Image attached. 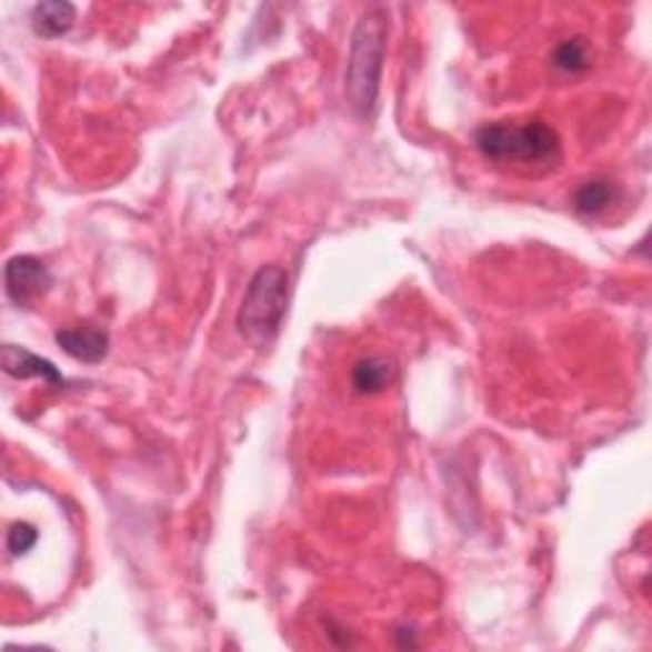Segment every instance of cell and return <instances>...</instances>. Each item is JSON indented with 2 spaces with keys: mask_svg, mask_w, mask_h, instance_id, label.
<instances>
[{
  "mask_svg": "<svg viewBox=\"0 0 652 652\" xmlns=\"http://www.w3.org/2000/svg\"><path fill=\"white\" fill-rule=\"evenodd\" d=\"M616 202V187L606 179H589L576 189L573 194V207H576L579 214L596 217L610 210Z\"/></svg>",
  "mask_w": 652,
  "mask_h": 652,
  "instance_id": "cell-9",
  "label": "cell"
},
{
  "mask_svg": "<svg viewBox=\"0 0 652 652\" xmlns=\"http://www.w3.org/2000/svg\"><path fill=\"white\" fill-rule=\"evenodd\" d=\"M74 6L64 3V0H51V3H39L31 13L33 31L43 39H57L72 29L74 23Z\"/></svg>",
  "mask_w": 652,
  "mask_h": 652,
  "instance_id": "cell-7",
  "label": "cell"
},
{
  "mask_svg": "<svg viewBox=\"0 0 652 652\" xmlns=\"http://www.w3.org/2000/svg\"><path fill=\"white\" fill-rule=\"evenodd\" d=\"M39 541V530L31 523H16L8 530V551L11 555H26Z\"/></svg>",
  "mask_w": 652,
  "mask_h": 652,
  "instance_id": "cell-11",
  "label": "cell"
},
{
  "mask_svg": "<svg viewBox=\"0 0 652 652\" xmlns=\"http://www.w3.org/2000/svg\"><path fill=\"white\" fill-rule=\"evenodd\" d=\"M553 64L555 69L569 74H581L591 67V51L584 39H566L559 43L553 51Z\"/></svg>",
  "mask_w": 652,
  "mask_h": 652,
  "instance_id": "cell-10",
  "label": "cell"
},
{
  "mask_svg": "<svg viewBox=\"0 0 652 652\" xmlns=\"http://www.w3.org/2000/svg\"><path fill=\"white\" fill-rule=\"evenodd\" d=\"M285 309H289V273L278 265H263L250 278L242 299L238 329L242 339L255 350H265L281 334Z\"/></svg>",
  "mask_w": 652,
  "mask_h": 652,
  "instance_id": "cell-3",
  "label": "cell"
},
{
  "mask_svg": "<svg viewBox=\"0 0 652 652\" xmlns=\"http://www.w3.org/2000/svg\"><path fill=\"white\" fill-rule=\"evenodd\" d=\"M395 380V364L385 358L360 360L352 370V385L362 395L382 393Z\"/></svg>",
  "mask_w": 652,
  "mask_h": 652,
  "instance_id": "cell-8",
  "label": "cell"
},
{
  "mask_svg": "<svg viewBox=\"0 0 652 652\" xmlns=\"http://www.w3.org/2000/svg\"><path fill=\"white\" fill-rule=\"evenodd\" d=\"M388 29V13L382 8H370L354 29L350 64H347L344 74V94L354 116L360 118H370L375 110Z\"/></svg>",
  "mask_w": 652,
  "mask_h": 652,
  "instance_id": "cell-2",
  "label": "cell"
},
{
  "mask_svg": "<svg viewBox=\"0 0 652 652\" xmlns=\"http://www.w3.org/2000/svg\"><path fill=\"white\" fill-rule=\"evenodd\" d=\"M0 362H3L6 375H11L16 380L39 378V380L47 382V385H64L62 372H59L54 364L39 358V354L23 350V347L6 344L3 352H0Z\"/></svg>",
  "mask_w": 652,
  "mask_h": 652,
  "instance_id": "cell-6",
  "label": "cell"
},
{
  "mask_svg": "<svg viewBox=\"0 0 652 652\" xmlns=\"http://www.w3.org/2000/svg\"><path fill=\"white\" fill-rule=\"evenodd\" d=\"M474 143L484 159L518 169H548L561 156L559 136L541 118L487 123L477 130Z\"/></svg>",
  "mask_w": 652,
  "mask_h": 652,
  "instance_id": "cell-1",
  "label": "cell"
},
{
  "mask_svg": "<svg viewBox=\"0 0 652 652\" xmlns=\"http://www.w3.org/2000/svg\"><path fill=\"white\" fill-rule=\"evenodd\" d=\"M3 278L8 299L21 309L33 307L51 285L49 268L33 255H16L8 260Z\"/></svg>",
  "mask_w": 652,
  "mask_h": 652,
  "instance_id": "cell-4",
  "label": "cell"
},
{
  "mask_svg": "<svg viewBox=\"0 0 652 652\" xmlns=\"http://www.w3.org/2000/svg\"><path fill=\"white\" fill-rule=\"evenodd\" d=\"M57 344L69 354V358L98 364L108 358L110 337L106 329L98 327H74V329H59Z\"/></svg>",
  "mask_w": 652,
  "mask_h": 652,
  "instance_id": "cell-5",
  "label": "cell"
}]
</instances>
